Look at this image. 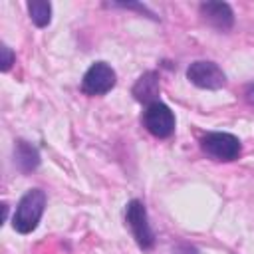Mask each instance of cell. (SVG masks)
I'll return each instance as SVG.
<instances>
[{
  "label": "cell",
  "mask_w": 254,
  "mask_h": 254,
  "mask_svg": "<svg viewBox=\"0 0 254 254\" xmlns=\"http://www.w3.org/2000/svg\"><path fill=\"white\" fill-rule=\"evenodd\" d=\"M46 202H48V196H46V190L42 189H30L22 194V198L18 200L16 204V210H14V216H12V226L16 232L20 234H30L38 228L40 220H42V214L46 210Z\"/></svg>",
  "instance_id": "1"
},
{
  "label": "cell",
  "mask_w": 254,
  "mask_h": 254,
  "mask_svg": "<svg viewBox=\"0 0 254 254\" xmlns=\"http://www.w3.org/2000/svg\"><path fill=\"white\" fill-rule=\"evenodd\" d=\"M200 149L206 157L220 163L236 161L242 153V143L236 135L226 131H210L200 137Z\"/></svg>",
  "instance_id": "2"
},
{
  "label": "cell",
  "mask_w": 254,
  "mask_h": 254,
  "mask_svg": "<svg viewBox=\"0 0 254 254\" xmlns=\"http://www.w3.org/2000/svg\"><path fill=\"white\" fill-rule=\"evenodd\" d=\"M125 222L131 228V234L139 248L151 250L155 244V232L149 224V214L145 204L139 198H131L125 206Z\"/></svg>",
  "instance_id": "3"
},
{
  "label": "cell",
  "mask_w": 254,
  "mask_h": 254,
  "mask_svg": "<svg viewBox=\"0 0 254 254\" xmlns=\"http://www.w3.org/2000/svg\"><path fill=\"white\" fill-rule=\"evenodd\" d=\"M141 121H143V127L157 139H169L175 133V125H177L175 113L163 101L149 103L143 111Z\"/></svg>",
  "instance_id": "4"
},
{
  "label": "cell",
  "mask_w": 254,
  "mask_h": 254,
  "mask_svg": "<svg viewBox=\"0 0 254 254\" xmlns=\"http://www.w3.org/2000/svg\"><path fill=\"white\" fill-rule=\"evenodd\" d=\"M117 83V73L107 62H95L87 67L81 79V91L85 95H105Z\"/></svg>",
  "instance_id": "5"
},
{
  "label": "cell",
  "mask_w": 254,
  "mask_h": 254,
  "mask_svg": "<svg viewBox=\"0 0 254 254\" xmlns=\"http://www.w3.org/2000/svg\"><path fill=\"white\" fill-rule=\"evenodd\" d=\"M187 79L200 89H222L226 85V75L218 64L208 60H196L187 67Z\"/></svg>",
  "instance_id": "6"
},
{
  "label": "cell",
  "mask_w": 254,
  "mask_h": 254,
  "mask_svg": "<svg viewBox=\"0 0 254 254\" xmlns=\"http://www.w3.org/2000/svg\"><path fill=\"white\" fill-rule=\"evenodd\" d=\"M198 12L202 20L218 32H228L234 26V12L226 2H202Z\"/></svg>",
  "instance_id": "7"
},
{
  "label": "cell",
  "mask_w": 254,
  "mask_h": 254,
  "mask_svg": "<svg viewBox=\"0 0 254 254\" xmlns=\"http://www.w3.org/2000/svg\"><path fill=\"white\" fill-rule=\"evenodd\" d=\"M159 79H161L159 73L153 71V69L141 73L139 79L135 81L133 89H131L133 97H135L139 103H145V105L159 101V93H161V81H159Z\"/></svg>",
  "instance_id": "8"
},
{
  "label": "cell",
  "mask_w": 254,
  "mask_h": 254,
  "mask_svg": "<svg viewBox=\"0 0 254 254\" xmlns=\"http://www.w3.org/2000/svg\"><path fill=\"white\" fill-rule=\"evenodd\" d=\"M14 165L24 175L34 173L40 167V151L32 143H28L24 139H18L16 145H14Z\"/></svg>",
  "instance_id": "9"
},
{
  "label": "cell",
  "mask_w": 254,
  "mask_h": 254,
  "mask_svg": "<svg viewBox=\"0 0 254 254\" xmlns=\"http://www.w3.org/2000/svg\"><path fill=\"white\" fill-rule=\"evenodd\" d=\"M28 12H30V20L38 26V28H46L52 20V4L46 0H32L28 2Z\"/></svg>",
  "instance_id": "10"
},
{
  "label": "cell",
  "mask_w": 254,
  "mask_h": 254,
  "mask_svg": "<svg viewBox=\"0 0 254 254\" xmlns=\"http://www.w3.org/2000/svg\"><path fill=\"white\" fill-rule=\"evenodd\" d=\"M2 56H4V58H2V67H0V69H2V71H8V69L12 67L16 56H14V52H12L6 44H2Z\"/></svg>",
  "instance_id": "11"
},
{
  "label": "cell",
  "mask_w": 254,
  "mask_h": 254,
  "mask_svg": "<svg viewBox=\"0 0 254 254\" xmlns=\"http://www.w3.org/2000/svg\"><path fill=\"white\" fill-rule=\"evenodd\" d=\"M244 95H246V101L254 105V83H248V85L244 87Z\"/></svg>",
  "instance_id": "12"
}]
</instances>
